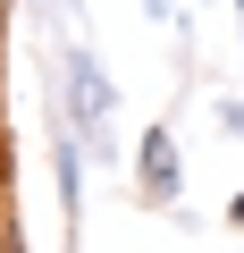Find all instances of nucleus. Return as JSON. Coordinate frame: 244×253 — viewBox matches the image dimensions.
I'll return each mask as SVG.
<instances>
[{"label": "nucleus", "mask_w": 244, "mask_h": 253, "mask_svg": "<svg viewBox=\"0 0 244 253\" xmlns=\"http://www.w3.org/2000/svg\"><path fill=\"white\" fill-rule=\"evenodd\" d=\"M51 110H59V126L84 144V161H118V84H109V68H101V51L93 42H59V84H51Z\"/></svg>", "instance_id": "obj_1"}, {"label": "nucleus", "mask_w": 244, "mask_h": 253, "mask_svg": "<svg viewBox=\"0 0 244 253\" xmlns=\"http://www.w3.org/2000/svg\"><path fill=\"white\" fill-rule=\"evenodd\" d=\"M127 177H135V203H143V211H177V203H185V152H177V126H169V118H152L143 135H135Z\"/></svg>", "instance_id": "obj_2"}, {"label": "nucleus", "mask_w": 244, "mask_h": 253, "mask_svg": "<svg viewBox=\"0 0 244 253\" xmlns=\"http://www.w3.org/2000/svg\"><path fill=\"white\" fill-rule=\"evenodd\" d=\"M84 169H93V161H84V144L59 126V135H51V177H59V211H68V228H76V236H84Z\"/></svg>", "instance_id": "obj_3"}, {"label": "nucleus", "mask_w": 244, "mask_h": 253, "mask_svg": "<svg viewBox=\"0 0 244 253\" xmlns=\"http://www.w3.org/2000/svg\"><path fill=\"white\" fill-rule=\"evenodd\" d=\"M210 118H219V135H244V93H219Z\"/></svg>", "instance_id": "obj_4"}, {"label": "nucleus", "mask_w": 244, "mask_h": 253, "mask_svg": "<svg viewBox=\"0 0 244 253\" xmlns=\"http://www.w3.org/2000/svg\"><path fill=\"white\" fill-rule=\"evenodd\" d=\"M143 17H152V26H169V34L185 26V17H177V0H143Z\"/></svg>", "instance_id": "obj_5"}, {"label": "nucleus", "mask_w": 244, "mask_h": 253, "mask_svg": "<svg viewBox=\"0 0 244 253\" xmlns=\"http://www.w3.org/2000/svg\"><path fill=\"white\" fill-rule=\"evenodd\" d=\"M219 219H227V228L244 236V194H227V211H219Z\"/></svg>", "instance_id": "obj_6"}, {"label": "nucleus", "mask_w": 244, "mask_h": 253, "mask_svg": "<svg viewBox=\"0 0 244 253\" xmlns=\"http://www.w3.org/2000/svg\"><path fill=\"white\" fill-rule=\"evenodd\" d=\"M9 17H17V0H0V42H9Z\"/></svg>", "instance_id": "obj_7"}, {"label": "nucleus", "mask_w": 244, "mask_h": 253, "mask_svg": "<svg viewBox=\"0 0 244 253\" xmlns=\"http://www.w3.org/2000/svg\"><path fill=\"white\" fill-rule=\"evenodd\" d=\"M236 42H244V0H236Z\"/></svg>", "instance_id": "obj_8"}]
</instances>
